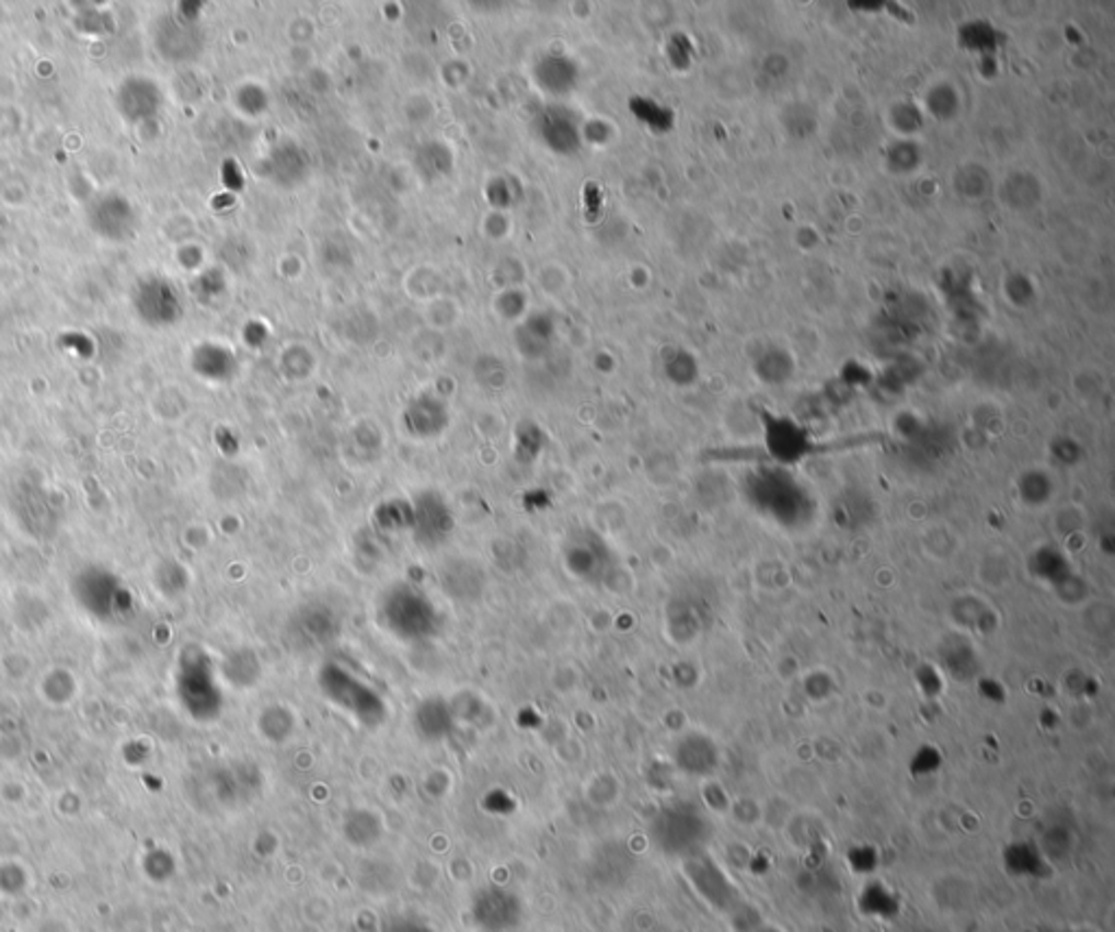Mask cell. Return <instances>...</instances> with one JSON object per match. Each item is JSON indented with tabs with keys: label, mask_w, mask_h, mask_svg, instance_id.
I'll list each match as a JSON object with an SVG mask.
<instances>
[{
	"label": "cell",
	"mask_w": 1115,
	"mask_h": 932,
	"mask_svg": "<svg viewBox=\"0 0 1115 932\" xmlns=\"http://www.w3.org/2000/svg\"><path fill=\"white\" fill-rule=\"evenodd\" d=\"M28 887V874L20 867V863H2L0 865V894L7 898L24 894Z\"/></svg>",
	"instance_id": "obj_1"
}]
</instances>
